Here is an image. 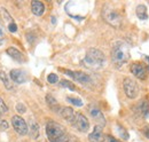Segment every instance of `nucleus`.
Masks as SVG:
<instances>
[{"mask_svg": "<svg viewBox=\"0 0 149 142\" xmlns=\"http://www.w3.org/2000/svg\"><path fill=\"white\" fill-rule=\"evenodd\" d=\"M130 60V47L125 41H116L111 48V61L116 68L123 67Z\"/></svg>", "mask_w": 149, "mask_h": 142, "instance_id": "1", "label": "nucleus"}, {"mask_svg": "<svg viewBox=\"0 0 149 142\" xmlns=\"http://www.w3.org/2000/svg\"><path fill=\"white\" fill-rule=\"evenodd\" d=\"M47 80H48L51 84H55V83L58 81V77H57V74H55V73H51V74H48Z\"/></svg>", "mask_w": 149, "mask_h": 142, "instance_id": "26", "label": "nucleus"}, {"mask_svg": "<svg viewBox=\"0 0 149 142\" xmlns=\"http://www.w3.org/2000/svg\"><path fill=\"white\" fill-rule=\"evenodd\" d=\"M16 111L19 112V113H24L26 111V106H24L23 103H17L16 104Z\"/></svg>", "mask_w": 149, "mask_h": 142, "instance_id": "28", "label": "nucleus"}, {"mask_svg": "<svg viewBox=\"0 0 149 142\" xmlns=\"http://www.w3.org/2000/svg\"><path fill=\"white\" fill-rule=\"evenodd\" d=\"M58 142H76V138L74 135H70V134H65L61 140Z\"/></svg>", "mask_w": 149, "mask_h": 142, "instance_id": "24", "label": "nucleus"}, {"mask_svg": "<svg viewBox=\"0 0 149 142\" xmlns=\"http://www.w3.org/2000/svg\"><path fill=\"white\" fill-rule=\"evenodd\" d=\"M81 65L91 69V70H99L101 68H103L104 63H106V56L100 49L97 48H90L85 57L81 60Z\"/></svg>", "mask_w": 149, "mask_h": 142, "instance_id": "2", "label": "nucleus"}, {"mask_svg": "<svg viewBox=\"0 0 149 142\" xmlns=\"http://www.w3.org/2000/svg\"><path fill=\"white\" fill-rule=\"evenodd\" d=\"M0 79H1V81L3 83V85H5L6 88L13 89V81H12V79L8 77V74H7L5 71L0 70Z\"/></svg>", "mask_w": 149, "mask_h": 142, "instance_id": "18", "label": "nucleus"}, {"mask_svg": "<svg viewBox=\"0 0 149 142\" xmlns=\"http://www.w3.org/2000/svg\"><path fill=\"white\" fill-rule=\"evenodd\" d=\"M136 16L139 17V19L141 21H146L148 18V13H147V7L145 5H139L135 9Z\"/></svg>", "mask_w": 149, "mask_h": 142, "instance_id": "17", "label": "nucleus"}, {"mask_svg": "<svg viewBox=\"0 0 149 142\" xmlns=\"http://www.w3.org/2000/svg\"><path fill=\"white\" fill-rule=\"evenodd\" d=\"M139 111L141 112V115L143 117H147V115H148V102H147V100H142L140 102V104H139Z\"/></svg>", "mask_w": 149, "mask_h": 142, "instance_id": "21", "label": "nucleus"}, {"mask_svg": "<svg viewBox=\"0 0 149 142\" xmlns=\"http://www.w3.org/2000/svg\"><path fill=\"white\" fill-rule=\"evenodd\" d=\"M10 79L16 84H24L26 81V72L21 69H13L10 71Z\"/></svg>", "mask_w": 149, "mask_h": 142, "instance_id": "11", "label": "nucleus"}, {"mask_svg": "<svg viewBox=\"0 0 149 142\" xmlns=\"http://www.w3.org/2000/svg\"><path fill=\"white\" fill-rule=\"evenodd\" d=\"M8 111V106H6V103L3 102L2 99H0V112L3 113V112H7Z\"/></svg>", "mask_w": 149, "mask_h": 142, "instance_id": "29", "label": "nucleus"}, {"mask_svg": "<svg viewBox=\"0 0 149 142\" xmlns=\"http://www.w3.org/2000/svg\"><path fill=\"white\" fill-rule=\"evenodd\" d=\"M117 127L119 128L118 131H119V134H120V136L123 138V139H125V140H127L129 139V134H127V132H126V129H124L120 125H117Z\"/></svg>", "mask_w": 149, "mask_h": 142, "instance_id": "25", "label": "nucleus"}, {"mask_svg": "<svg viewBox=\"0 0 149 142\" xmlns=\"http://www.w3.org/2000/svg\"><path fill=\"white\" fill-rule=\"evenodd\" d=\"M102 142H122V141L115 139L111 135H103V141Z\"/></svg>", "mask_w": 149, "mask_h": 142, "instance_id": "27", "label": "nucleus"}, {"mask_svg": "<svg viewBox=\"0 0 149 142\" xmlns=\"http://www.w3.org/2000/svg\"><path fill=\"white\" fill-rule=\"evenodd\" d=\"M143 133H145V135L147 136V139H149V128H146V129L143 131Z\"/></svg>", "mask_w": 149, "mask_h": 142, "instance_id": "32", "label": "nucleus"}, {"mask_svg": "<svg viewBox=\"0 0 149 142\" xmlns=\"http://www.w3.org/2000/svg\"><path fill=\"white\" fill-rule=\"evenodd\" d=\"M3 42V30H2V28H1V25H0V45Z\"/></svg>", "mask_w": 149, "mask_h": 142, "instance_id": "31", "label": "nucleus"}, {"mask_svg": "<svg viewBox=\"0 0 149 142\" xmlns=\"http://www.w3.org/2000/svg\"><path fill=\"white\" fill-rule=\"evenodd\" d=\"M131 72H132L136 78H139V79H141V80L146 79V77H147L146 67H143V64H141V63H139V62L133 63V64L131 65Z\"/></svg>", "mask_w": 149, "mask_h": 142, "instance_id": "10", "label": "nucleus"}, {"mask_svg": "<svg viewBox=\"0 0 149 142\" xmlns=\"http://www.w3.org/2000/svg\"><path fill=\"white\" fill-rule=\"evenodd\" d=\"M67 101L70 102L71 104H74L76 106H83V101L78 97H74V96H67Z\"/></svg>", "mask_w": 149, "mask_h": 142, "instance_id": "22", "label": "nucleus"}, {"mask_svg": "<svg viewBox=\"0 0 149 142\" xmlns=\"http://www.w3.org/2000/svg\"><path fill=\"white\" fill-rule=\"evenodd\" d=\"M1 115H2V113H1V112H0V118H1Z\"/></svg>", "mask_w": 149, "mask_h": 142, "instance_id": "33", "label": "nucleus"}, {"mask_svg": "<svg viewBox=\"0 0 149 142\" xmlns=\"http://www.w3.org/2000/svg\"><path fill=\"white\" fill-rule=\"evenodd\" d=\"M12 125H13L15 132L19 133V135H25L29 132V128H28V125L25 123V120L19 116L12 117Z\"/></svg>", "mask_w": 149, "mask_h": 142, "instance_id": "6", "label": "nucleus"}, {"mask_svg": "<svg viewBox=\"0 0 149 142\" xmlns=\"http://www.w3.org/2000/svg\"><path fill=\"white\" fill-rule=\"evenodd\" d=\"M64 72L71 77L74 80H76L77 83L79 84H83V85H87L90 84L92 80H91V77L88 74H86L85 72H81V71H71V70H64Z\"/></svg>", "mask_w": 149, "mask_h": 142, "instance_id": "7", "label": "nucleus"}, {"mask_svg": "<svg viewBox=\"0 0 149 142\" xmlns=\"http://www.w3.org/2000/svg\"><path fill=\"white\" fill-rule=\"evenodd\" d=\"M0 128L1 129H7L8 128V124L6 120H0Z\"/></svg>", "mask_w": 149, "mask_h": 142, "instance_id": "30", "label": "nucleus"}, {"mask_svg": "<svg viewBox=\"0 0 149 142\" xmlns=\"http://www.w3.org/2000/svg\"><path fill=\"white\" fill-rule=\"evenodd\" d=\"M7 54H8L13 60L17 61L19 63L24 62V55L21 53L19 49H16L15 47H9V48H7Z\"/></svg>", "mask_w": 149, "mask_h": 142, "instance_id": "16", "label": "nucleus"}, {"mask_svg": "<svg viewBox=\"0 0 149 142\" xmlns=\"http://www.w3.org/2000/svg\"><path fill=\"white\" fill-rule=\"evenodd\" d=\"M30 136L32 139H38L39 136V125L36 122H31V128H30Z\"/></svg>", "mask_w": 149, "mask_h": 142, "instance_id": "20", "label": "nucleus"}, {"mask_svg": "<svg viewBox=\"0 0 149 142\" xmlns=\"http://www.w3.org/2000/svg\"><path fill=\"white\" fill-rule=\"evenodd\" d=\"M102 17L109 25H111L116 29H119L122 26V22H123L122 15L108 3L104 5L102 8Z\"/></svg>", "mask_w": 149, "mask_h": 142, "instance_id": "3", "label": "nucleus"}, {"mask_svg": "<svg viewBox=\"0 0 149 142\" xmlns=\"http://www.w3.org/2000/svg\"><path fill=\"white\" fill-rule=\"evenodd\" d=\"M1 15H2V17H3V21H5V23H6L7 28H8V30H9L10 32H16V31H17V25H16V23L13 21L12 16L8 14V12H7L5 8H1Z\"/></svg>", "mask_w": 149, "mask_h": 142, "instance_id": "12", "label": "nucleus"}, {"mask_svg": "<svg viewBox=\"0 0 149 142\" xmlns=\"http://www.w3.org/2000/svg\"><path fill=\"white\" fill-rule=\"evenodd\" d=\"M46 102H47L48 106H49L53 111H56V112H57V111H60V110H61V106H58L57 101H56L52 95H47V96H46Z\"/></svg>", "mask_w": 149, "mask_h": 142, "instance_id": "19", "label": "nucleus"}, {"mask_svg": "<svg viewBox=\"0 0 149 142\" xmlns=\"http://www.w3.org/2000/svg\"><path fill=\"white\" fill-rule=\"evenodd\" d=\"M31 10L36 16H41L45 13V5L41 1H32L31 2Z\"/></svg>", "mask_w": 149, "mask_h": 142, "instance_id": "15", "label": "nucleus"}, {"mask_svg": "<svg viewBox=\"0 0 149 142\" xmlns=\"http://www.w3.org/2000/svg\"><path fill=\"white\" fill-rule=\"evenodd\" d=\"M123 88H124V92H125L126 96L130 97V99L138 97V95L140 93L139 85L132 78H129V77L124 79V81H123Z\"/></svg>", "mask_w": 149, "mask_h": 142, "instance_id": "5", "label": "nucleus"}, {"mask_svg": "<svg viewBox=\"0 0 149 142\" xmlns=\"http://www.w3.org/2000/svg\"><path fill=\"white\" fill-rule=\"evenodd\" d=\"M74 126L80 132H87L90 128V122L87 120V118L83 113H77Z\"/></svg>", "mask_w": 149, "mask_h": 142, "instance_id": "8", "label": "nucleus"}, {"mask_svg": "<svg viewBox=\"0 0 149 142\" xmlns=\"http://www.w3.org/2000/svg\"><path fill=\"white\" fill-rule=\"evenodd\" d=\"M46 134H47L49 142H58L67 133H65L64 127L61 124L49 120L46 124Z\"/></svg>", "mask_w": 149, "mask_h": 142, "instance_id": "4", "label": "nucleus"}, {"mask_svg": "<svg viewBox=\"0 0 149 142\" xmlns=\"http://www.w3.org/2000/svg\"><path fill=\"white\" fill-rule=\"evenodd\" d=\"M88 140L90 142H102L103 141V133H102V127L96 125L94 127L93 132L90 133L88 135Z\"/></svg>", "mask_w": 149, "mask_h": 142, "instance_id": "14", "label": "nucleus"}, {"mask_svg": "<svg viewBox=\"0 0 149 142\" xmlns=\"http://www.w3.org/2000/svg\"><path fill=\"white\" fill-rule=\"evenodd\" d=\"M60 112H61V116L68 123L74 125V119H76V113H74V111L72 110V108H70V106H63V108H61Z\"/></svg>", "mask_w": 149, "mask_h": 142, "instance_id": "13", "label": "nucleus"}, {"mask_svg": "<svg viewBox=\"0 0 149 142\" xmlns=\"http://www.w3.org/2000/svg\"><path fill=\"white\" fill-rule=\"evenodd\" d=\"M88 110H90V113H91L92 118L99 124V126L103 127V126L106 125V118H104L102 111L95 106H91L90 108H88Z\"/></svg>", "mask_w": 149, "mask_h": 142, "instance_id": "9", "label": "nucleus"}, {"mask_svg": "<svg viewBox=\"0 0 149 142\" xmlns=\"http://www.w3.org/2000/svg\"><path fill=\"white\" fill-rule=\"evenodd\" d=\"M60 85L62 86V87H67V88H69L70 90H74V85L71 83V81H69V80H61V83H60Z\"/></svg>", "mask_w": 149, "mask_h": 142, "instance_id": "23", "label": "nucleus"}]
</instances>
